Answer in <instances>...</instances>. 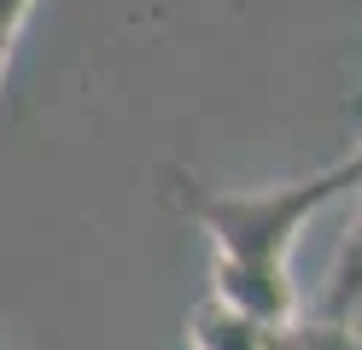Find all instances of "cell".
Wrapping results in <instances>:
<instances>
[{"label": "cell", "instance_id": "cell-1", "mask_svg": "<svg viewBox=\"0 0 362 350\" xmlns=\"http://www.w3.org/2000/svg\"><path fill=\"white\" fill-rule=\"evenodd\" d=\"M362 181L356 158H339L333 170H315L304 181L257 187V193H187V210L211 233L216 251V298H228L263 327H286L298 310L292 292V245L304 222L327 199L351 193Z\"/></svg>", "mask_w": 362, "mask_h": 350}, {"label": "cell", "instance_id": "cell-2", "mask_svg": "<svg viewBox=\"0 0 362 350\" xmlns=\"http://www.w3.org/2000/svg\"><path fill=\"white\" fill-rule=\"evenodd\" d=\"M275 327L252 321L245 310H234L228 298H199V310L187 321V350H263Z\"/></svg>", "mask_w": 362, "mask_h": 350}, {"label": "cell", "instance_id": "cell-3", "mask_svg": "<svg viewBox=\"0 0 362 350\" xmlns=\"http://www.w3.org/2000/svg\"><path fill=\"white\" fill-rule=\"evenodd\" d=\"M351 193H356V216L345 228V245H339V263L327 280V303H322V321H333V327H351V315L362 310V181Z\"/></svg>", "mask_w": 362, "mask_h": 350}, {"label": "cell", "instance_id": "cell-4", "mask_svg": "<svg viewBox=\"0 0 362 350\" xmlns=\"http://www.w3.org/2000/svg\"><path fill=\"white\" fill-rule=\"evenodd\" d=\"M263 350H362V339L351 333V327H333V321H310V327L286 321V327L269 333Z\"/></svg>", "mask_w": 362, "mask_h": 350}, {"label": "cell", "instance_id": "cell-5", "mask_svg": "<svg viewBox=\"0 0 362 350\" xmlns=\"http://www.w3.org/2000/svg\"><path fill=\"white\" fill-rule=\"evenodd\" d=\"M35 0H0V76H6V59H12V47L18 35H24V18H30Z\"/></svg>", "mask_w": 362, "mask_h": 350}, {"label": "cell", "instance_id": "cell-6", "mask_svg": "<svg viewBox=\"0 0 362 350\" xmlns=\"http://www.w3.org/2000/svg\"><path fill=\"white\" fill-rule=\"evenodd\" d=\"M351 158H356V163H362V140H356V152H351Z\"/></svg>", "mask_w": 362, "mask_h": 350}]
</instances>
